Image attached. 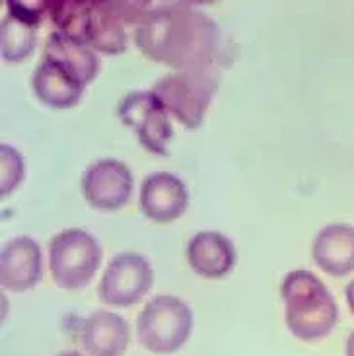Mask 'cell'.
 <instances>
[{"mask_svg":"<svg viewBox=\"0 0 354 356\" xmlns=\"http://www.w3.org/2000/svg\"><path fill=\"white\" fill-rule=\"evenodd\" d=\"M312 255L319 269L331 277H345L354 270V226L329 224L317 232Z\"/></svg>","mask_w":354,"mask_h":356,"instance_id":"14","label":"cell"},{"mask_svg":"<svg viewBox=\"0 0 354 356\" xmlns=\"http://www.w3.org/2000/svg\"><path fill=\"white\" fill-rule=\"evenodd\" d=\"M218 70L172 72L154 84L152 92L187 131L199 129L218 90Z\"/></svg>","mask_w":354,"mask_h":356,"instance_id":"4","label":"cell"},{"mask_svg":"<svg viewBox=\"0 0 354 356\" xmlns=\"http://www.w3.org/2000/svg\"><path fill=\"white\" fill-rule=\"evenodd\" d=\"M280 296L284 302V323L300 341H319L335 329L339 306L312 270L288 273L280 286Z\"/></svg>","mask_w":354,"mask_h":356,"instance_id":"2","label":"cell"},{"mask_svg":"<svg viewBox=\"0 0 354 356\" xmlns=\"http://www.w3.org/2000/svg\"><path fill=\"white\" fill-rule=\"evenodd\" d=\"M92 2H47V14L53 18V24L57 26V31L65 33L68 38L78 39L86 43V28L90 22Z\"/></svg>","mask_w":354,"mask_h":356,"instance_id":"18","label":"cell"},{"mask_svg":"<svg viewBox=\"0 0 354 356\" xmlns=\"http://www.w3.org/2000/svg\"><path fill=\"white\" fill-rule=\"evenodd\" d=\"M154 282V269L148 259L124 251L107 263L104 277L97 286L99 300L113 308H131L150 292Z\"/></svg>","mask_w":354,"mask_h":356,"instance_id":"7","label":"cell"},{"mask_svg":"<svg viewBox=\"0 0 354 356\" xmlns=\"http://www.w3.org/2000/svg\"><path fill=\"white\" fill-rule=\"evenodd\" d=\"M78 341L90 356H123L129 348L131 331L124 318L97 309L80 321Z\"/></svg>","mask_w":354,"mask_h":356,"instance_id":"11","label":"cell"},{"mask_svg":"<svg viewBox=\"0 0 354 356\" xmlns=\"http://www.w3.org/2000/svg\"><path fill=\"white\" fill-rule=\"evenodd\" d=\"M346 356H354V331L346 339Z\"/></svg>","mask_w":354,"mask_h":356,"instance_id":"22","label":"cell"},{"mask_svg":"<svg viewBox=\"0 0 354 356\" xmlns=\"http://www.w3.org/2000/svg\"><path fill=\"white\" fill-rule=\"evenodd\" d=\"M99 263L102 248L96 238L82 228L58 232L49 241V269L61 289H84L94 279Z\"/></svg>","mask_w":354,"mask_h":356,"instance_id":"5","label":"cell"},{"mask_svg":"<svg viewBox=\"0 0 354 356\" xmlns=\"http://www.w3.org/2000/svg\"><path fill=\"white\" fill-rule=\"evenodd\" d=\"M106 6L109 8L111 14H115L117 18L121 19L123 26H138L144 19V16L152 10L150 2H134V0H106Z\"/></svg>","mask_w":354,"mask_h":356,"instance_id":"20","label":"cell"},{"mask_svg":"<svg viewBox=\"0 0 354 356\" xmlns=\"http://www.w3.org/2000/svg\"><path fill=\"white\" fill-rule=\"evenodd\" d=\"M140 211L156 224H170L182 218L189 207L187 185L170 172H154L140 185Z\"/></svg>","mask_w":354,"mask_h":356,"instance_id":"9","label":"cell"},{"mask_svg":"<svg viewBox=\"0 0 354 356\" xmlns=\"http://www.w3.org/2000/svg\"><path fill=\"white\" fill-rule=\"evenodd\" d=\"M43 58L58 63L86 86L96 80L99 72V57L96 51L84 41L68 38L61 31H55L47 38L43 47Z\"/></svg>","mask_w":354,"mask_h":356,"instance_id":"15","label":"cell"},{"mask_svg":"<svg viewBox=\"0 0 354 356\" xmlns=\"http://www.w3.org/2000/svg\"><path fill=\"white\" fill-rule=\"evenodd\" d=\"M38 43V28L14 14H6L2 18L0 28V51L2 58L10 65H19L33 53Z\"/></svg>","mask_w":354,"mask_h":356,"instance_id":"17","label":"cell"},{"mask_svg":"<svg viewBox=\"0 0 354 356\" xmlns=\"http://www.w3.org/2000/svg\"><path fill=\"white\" fill-rule=\"evenodd\" d=\"M123 125L131 127L144 150L158 156H168V146L173 136L170 113L152 90L129 92L117 107Z\"/></svg>","mask_w":354,"mask_h":356,"instance_id":"6","label":"cell"},{"mask_svg":"<svg viewBox=\"0 0 354 356\" xmlns=\"http://www.w3.org/2000/svg\"><path fill=\"white\" fill-rule=\"evenodd\" d=\"M57 356H86V355H82V353H78V350H63V353H58Z\"/></svg>","mask_w":354,"mask_h":356,"instance_id":"23","label":"cell"},{"mask_svg":"<svg viewBox=\"0 0 354 356\" xmlns=\"http://www.w3.org/2000/svg\"><path fill=\"white\" fill-rule=\"evenodd\" d=\"M31 86L35 96L53 109L74 107L84 96L86 84L55 60L43 58L33 70Z\"/></svg>","mask_w":354,"mask_h":356,"instance_id":"13","label":"cell"},{"mask_svg":"<svg viewBox=\"0 0 354 356\" xmlns=\"http://www.w3.org/2000/svg\"><path fill=\"white\" fill-rule=\"evenodd\" d=\"M82 195L96 211L123 209L133 195V174L129 165L115 158H104L88 165L82 175Z\"/></svg>","mask_w":354,"mask_h":356,"instance_id":"8","label":"cell"},{"mask_svg":"<svg viewBox=\"0 0 354 356\" xmlns=\"http://www.w3.org/2000/svg\"><path fill=\"white\" fill-rule=\"evenodd\" d=\"M345 296H346V304H348V309L353 312V316H354V280L346 284Z\"/></svg>","mask_w":354,"mask_h":356,"instance_id":"21","label":"cell"},{"mask_svg":"<svg viewBox=\"0 0 354 356\" xmlns=\"http://www.w3.org/2000/svg\"><path fill=\"white\" fill-rule=\"evenodd\" d=\"M236 248L230 238L214 230L197 232L187 243V261L204 279H222L236 265Z\"/></svg>","mask_w":354,"mask_h":356,"instance_id":"12","label":"cell"},{"mask_svg":"<svg viewBox=\"0 0 354 356\" xmlns=\"http://www.w3.org/2000/svg\"><path fill=\"white\" fill-rule=\"evenodd\" d=\"M86 43L96 53L121 55L127 51L129 39L121 19L111 14L106 2H92L90 22L86 28Z\"/></svg>","mask_w":354,"mask_h":356,"instance_id":"16","label":"cell"},{"mask_svg":"<svg viewBox=\"0 0 354 356\" xmlns=\"http://www.w3.org/2000/svg\"><path fill=\"white\" fill-rule=\"evenodd\" d=\"M134 43L144 57L177 72L218 70V26L187 2H173L150 10L134 28Z\"/></svg>","mask_w":354,"mask_h":356,"instance_id":"1","label":"cell"},{"mask_svg":"<svg viewBox=\"0 0 354 356\" xmlns=\"http://www.w3.org/2000/svg\"><path fill=\"white\" fill-rule=\"evenodd\" d=\"M193 312L177 296H154L138 314L136 337L154 355H173L191 337Z\"/></svg>","mask_w":354,"mask_h":356,"instance_id":"3","label":"cell"},{"mask_svg":"<svg viewBox=\"0 0 354 356\" xmlns=\"http://www.w3.org/2000/svg\"><path fill=\"white\" fill-rule=\"evenodd\" d=\"M0 160H2L0 162L2 164V170H0V179H2L0 181V193H2V197H6L24 179L26 164H24V158H22L18 150L8 145L0 146Z\"/></svg>","mask_w":354,"mask_h":356,"instance_id":"19","label":"cell"},{"mask_svg":"<svg viewBox=\"0 0 354 356\" xmlns=\"http://www.w3.org/2000/svg\"><path fill=\"white\" fill-rule=\"evenodd\" d=\"M43 279L41 245L29 236H18L0 251V282L10 292L35 289Z\"/></svg>","mask_w":354,"mask_h":356,"instance_id":"10","label":"cell"}]
</instances>
